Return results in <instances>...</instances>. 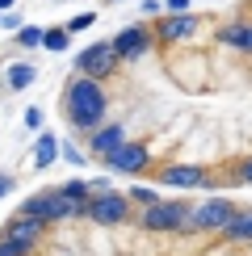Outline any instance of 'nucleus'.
I'll list each match as a JSON object with an SVG mask.
<instances>
[{
    "label": "nucleus",
    "mask_w": 252,
    "mask_h": 256,
    "mask_svg": "<svg viewBox=\"0 0 252 256\" xmlns=\"http://www.w3.org/2000/svg\"><path fill=\"white\" fill-rule=\"evenodd\" d=\"M126 198H130V206H143V210H147V206H156V202H160V198L152 194V189H130V194H126Z\"/></svg>",
    "instance_id": "412c9836"
},
{
    "label": "nucleus",
    "mask_w": 252,
    "mask_h": 256,
    "mask_svg": "<svg viewBox=\"0 0 252 256\" xmlns=\"http://www.w3.org/2000/svg\"><path fill=\"white\" fill-rule=\"evenodd\" d=\"M92 21H97L92 13H80V17H72V21H68V26H63V30H68V34H76V30H88Z\"/></svg>",
    "instance_id": "5701e85b"
},
{
    "label": "nucleus",
    "mask_w": 252,
    "mask_h": 256,
    "mask_svg": "<svg viewBox=\"0 0 252 256\" xmlns=\"http://www.w3.org/2000/svg\"><path fill=\"white\" fill-rule=\"evenodd\" d=\"M218 236L231 240V244H252V210H240V214L231 218V227L218 231Z\"/></svg>",
    "instance_id": "4468645a"
},
{
    "label": "nucleus",
    "mask_w": 252,
    "mask_h": 256,
    "mask_svg": "<svg viewBox=\"0 0 252 256\" xmlns=\"http://www.w3.org/2000/svg\"><path fill=\"white\" fill-rule=\"evenodd\" d=\"M236 185H252V160H244V164L236 168Z\"/></svg>",
    "instance_id": "393cba45"
},
{
    "label": "nucleus",
    "mask_w": 252,
    "mask_h": 256,
    "mask_svg": "<svg viewBox=\"0 0 252 256\" xmlns=\"http://www.w3.org/2000/svg\"><path fill=\"white\" fill-rule=\"evenodd\" d=\"M189 210L194 206H185V202H156V206H147L143 210V227L147 231H185V222H189Z\"/></svg>",
    "instance_id": "423d86ee"
},
{
    "label": "nucleus",
    "mask_w": 252,
    "mask_h": 256,
    "mask_svg": "<svg viewBox=\"0 0 252 256\" xmlns=\"http://www.w3.org/2000/svg\"><path fill=\"white\" fill-rule=\"evenodd\" d=\"M218 42H223V46H236V50H244V21H240V26H227V30H218Z\"/></svg>",
    "instance_id": "a211bd4d"
},
{
    "label": "nucleus",
    "mask_w": 252,
    "mask_h": 256,
    "mask_svg": "<svg viewBox=\"0 0 252 256\" xmlns=\"http://www.w3.org/2000/svg\"><path fill=\"white\" fill-rule=\"evenodd\" d=\"M38 80V68L34 63H13V68H8V88H30V84Z\"/></svg>",
    "instance_id": "dca6fc26"
},
{
    "label": "nucleus",
    "mask_w": 252,
    "mask_h": 256,
    "mask_svg": "<svg viewBox=\"0 0 252 256\" xmlns=\"http://www.w3.org/2000/svg\"><path fill=\"white\" fill-rule=\"evenodd\" d=\"M118 50H114V42H92V46L80 50L76 59V76H88V80H105L114 68H118Z\"/></svg>",
    "instance_id": "39448f33"
},
{
    "label": "nucleus",
    "mask_w": 252,
    "mask_h": 256,
    "mask_svg": "<svg viewBox=\"0 0 252 256\" xmlns=\"http://www.w3.org/2000/svg\"><path fill=\"white\" fill-rule=\"evenodd\" d=\"M0 21H4V13H0Z\"/></svg>",
    "instance_id": "c756f323"
},
{
    "label": "nucleus",
    "mask_w": 252,
    "mask_h": 256,
    "mask_svg": "<svg viewBox=\"0 0 252 256\" xmlns=\"http://www.w3.org/2000/svg\"><path fill=\"white\" fill-rule=\"evenodd\" d=\"M59 156H63V164H72V168H80V164H84V156H80L72 143H59Z\"/></svg>",
    "instance_id": "4be33fe9"
},
{
    "label": "nucleus",
    "mask_w": 252,
    "mask_h": 256,
    "mask_svg": "<svg viewBox=\"0 0 252 256\" xmlns=\"http://www.w3.org/2000/svg\"><path fill=\"white\" fill-rule=\"evenodd\" d=\"M8 189H13V180H8V176H0V198H4Z\"/></svg>",
    "instance_id": "cd10ccee"
},
{
    "label": "nucleus",
    "mask_w": 252,
    "mask_h": 256,
    "mask_svg": "<svg viewBox=\"0 0 252 256\" xmlns=\"http://www.w3.org/2000/svg\"><path fill=\"white\" fill-rule=\"evenodd\" d=\"M13 4L17 0H0V13H13Z\"/></svg>",
    "instance_id": "c85d7f7f"
},
{
    "label": "nucleus",
    "mask_w": 252,
    "mask_h": 256,
    "mask_svg": "<svg viewBox=\"0 0 252 256\" xmlns=\"http://www.w3.org/2000/svg\"><path fill=\"white\" fill-rule=\"evenodd\" d=\"M244 50L252 55V21H244Z\"/></svg>",
    "instance_id": "a878e982"
},
{
    "label": "nucleus",
    "mask_w": 252,
    "mask_h": 256,
    "mask_svg": "<svg viewBox=\"0 0 252 256\" xmlns=\"http://www.w3.org/2000/svg\"><path fill=\"white\" fill-rule=\"evenodd\" d=\"M21 214H30V218H38V222H63V218H72V206L63 202L59 189H42V194H30L26 202H21Z\"/></svg>",
    "instance_id": "20e7f679"
},
{
    "label": "nucleus",
    "mask_w": 252,
    "mask_h": 256,
    "mask_svg": "<svg viewBox=\"0 0 252 256\" xmlns=\"http://www.w3.org/2000/svg\"><path fill=\"white\" fill-rule=\"evenodd\" d=\"M126 214H130V198L118 189H105V194H92L84 218H92L97 227H118V222H126Z\"/></svg>",
    "instance_id": "7ed1b4c3"
},
{
    "label": "nucleus",
    "mask_w": 252,
    "mask_h": 256,
    "mask_svg": "<svg viewBox=\"0 0 252 256\" xmlns=\"http://www.w3.org/2000/svg\"><path fill=\"white\" fill-rule=\"evenodd\" d=\"M59 160V138L55 134H38L34 143V168H50Z\"/></svg>",
    "instance_id": "2eb2a0df"
},
{
    "label": "nucleus",
    "mask_w": 252,
    "mask_h": 256,
    "mask_svg": "<svg viewBox=\"0 0 252 256\" xmlns=\"http://www.w3.org/2000/svg\"><path fill=\"white\" fill-rule=\"evenodd\" d=\"M122 143H126V126L110 122V126H101V130H92V134H88V156L105 160V156H114V152H118Z\"/></svg>",
    "instance_id": "9b49d317"
},
{
    "label": "nucleus",
    "mask_w": 252,
    "mask_h": 256,
    "mask_svg": "<svg viewBox=\"0 0 252 256\" xmlns=\"http://www.w3.org/2000/svg\"><path fill=\"white\" fill-rule=\"evenodd\" d=\"M63 110H68L72 126H80V130H88V134L101 130V126H105V110H110L101 80L72 76L68 84H63Z\"/></svg>",
    "instance_id": "f257e3e1"
},
{
    "label": "nucleus",
    "mask_w": 252,
    "mask_h": 256,
    "mask_svg": "<svg viewBox=\"0 0 252 256\" xmlns=\"http://www.w3.org/2000/svg\"><path fill=\"white\" fill-rule=\"evenodd\" d=\"M114 50H118L122 63H139L147 50H152V30L143 26V21H134V26L118 30V38H114Z\"/></svg>",
    "instance_id": "0eeeda50"
},
{
    "label": "nucleus",
    "mask_w": 252,
    "mask_h": 256,
    "mask_svg": "<svg viewBox=\"0 0 252 256\" xmlns=\"http://www.w3.org/2000/svg\"><path fill=\"white\" fill-rule=\"evenodd\" d=\"M160 185H168V189H202V185H210V176L198 164H172V168L160 172Z\"/></svg>",
    "instance_id": "9d476101"
},
{
    "label": "nucleus",
    "mask_w": 252,
    "mask_h": 256,
    "mask_svg": "<svg viewBox=\"0 0 252 256\" xmlns=\"http://www.w3.org/2000/svg\"><path fill=\"white\" fill-rule=\"evenodd\" d=\"M42 227H46V222H38V218H30V214H17L4 222V227H0V236L4 240H17V244H30V248H38V240H42Z\"/></svg>",
    "instance_id": "1a4fd4ad"
},
{
    "label": "nucleus",
    "mask_w": 252,
    "mask_h": 256,
    "mask_svg": "<svg viewBox=\"0 0 252 256\" xmlns=\"http://www.w3.org/2000/svg\"><path fill=\"white\" fill-rule=\"evenodd\" d=\"M168 8L172 13H189V0H168Z\"/></svg>",
    "instance_id": "bb28decb"
},
{
    "label": "nucleus",
    "mask_w": 252,
    "mask_h": 256,
    "mask_svg": "<svg viewBox=\"0 0 252 256\" xmlns=\"http://www.w3.org/2000/svg\"><path fill=\"white\" fill-rule=\"evenodd\" d=\"M68 42H72V34H68V30H46V42H42V46H46V50H55V55H63V50H68Z\"/></svg>",
    "instance_id": "6ab92c4d"
},
{
    "label": "nucleus",
    "mask_w": 252,
    "mask_h": 256,
    "mask_svg": "<svg viewBox=\"0 0 252 256\" xmlns=\"http://www.w3.org/2000/svg\"><path fill=\"white\" fill-rule=\"evenodd\" d=\"M26 130H42V110H34V105L26 110Z\"/></svg>",
    "instance_id": "b1692460"
},
{
    "label": "nucleus",
    "mask_w": 252,
    "mask_h": 256,
    "mask_svg": "<svg viewBox=\"0 0 252 256\" xmlns=\"http://www.w3.org/2000/svg\"><path fill=\"white\" fill-rule=\"evenodd\" d=\"M194 34H198V17L194 13H172V17H164L160 26H156V38L160 42H185Z\"/></svg>",
    "instance_id": "f8f14e48"
},
{
    "label": "nucleus",
    "mask_w": 252,
    "mask_h": 256,
    "mask_svg": "<svg viewBox=\"0 0 252 256\" xmlns=\"http://www.w3.org/2000/svg\"><path fill=\"white\" fill-rule=\"evenodd\" d=\"M46 42V30L42 26H21L17 30V46H42Z\"/></svg>",
    "instance_id": "f3484780"
},
{
    "label": "nucleus",
    "mask_w": 252,
    "mask_h": 256,
    "mask_svg": "<svg viewBox=\"0 0 252 256\" xmlns=\"http://www.w3.org/2000/svg\"><path fill=\"white\" fill-rule=\"evenodd\" d=\"M105 164H110L114 172L134 176V172H143V168L152 164V156H147V147H143V143H130V138H126V143H122L114 156H105Z\"/></svg>",
    "instance_id": "6e6552de"
},
{
    "label": "nucleus",
    "mask_w": 252,
    "mask_h": 256,
    "mask_svg": "<svg viewBox=\"0 0 252 256\" xmlns=\"http://www.w3.org/2000/svg\"><path fill=\"white\" fill-rule=\"evenodd\" d=\"M236 214H240V206L231 198H210V202H202V206L189 210L185 231H227Z\"/></svg>",
    "instance_id": "f03ea898"
},
{
    "label": "nucleus",
    "mask_w": 252,
    "mask_h": 256,
    "mask_svg": "<svg viewBox=\"0 0 252 256\" xmlns=\"http://www.w3.org/2000/svg\"><path fill=\"white\" fill-rule=\"evenodd\" d=\"M59 194L72 206V218L88 214V202H92V185H88V180H68V185H59Z\"/></svg>",
    "instance_id": "ddd939ff"
},
{
    "label": "nucleus",
    "mask_w": 252,
    "mask_h": 256,
    "mask_svg": "<svg viewBox=\"0 0 252 256\" xmlns=\"http://www.w3.org/2000/svg\"><path fill=\"white\" fill-rule=\"evenodd\" d=\"M34 248H30V244H17V240H4L0 236V256H30Z\"/></svg>",
    "instance_id": "aec40b11"
}]
</instances>
